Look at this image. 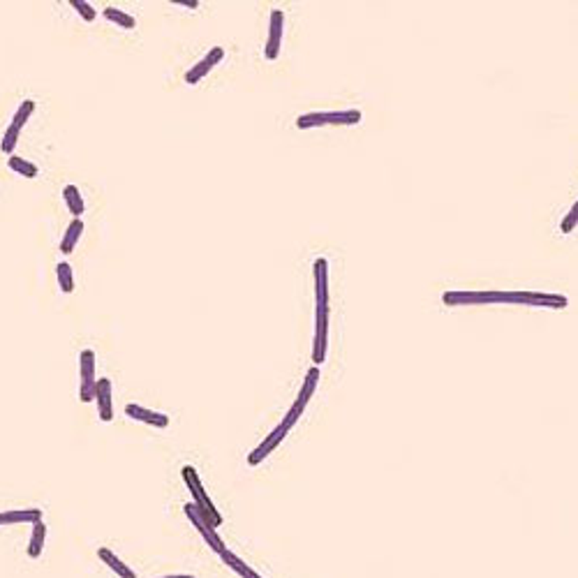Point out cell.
<instances>
[{
  "label": "cell",
  "mask_w": 578,
  "mask_h": 578,
  "mask_svg": "<svg viewBox=\"0 0 578 578\" xmlns=\"http://www.w3.org/2000/svg\"><path fill=\"white\" fill-rule=\"evenodd\" d=\"M220 560L225 562V564H227V567H230V569H234V571H236V574H238L241 578H262V576L257 574L255 569H250V567H247V564H245L243 560H241L238 555H234V553H232V551H227V548L220 553Z\"/></svg>",
  "instance_id": "18"
},
{
  "label": "cell",
  "mask_w": 578,
  "mask_h": 578,
  "mask_svg": "<svg viewBox=\"0 0 578 578\" xmlns=\"http://www.w3.org/2000/svg\"><path fill=\"white\" fill-rule=\"evenodd\" d=\"M67 5H72V10L77 12V14L84 19V21H88V23H93L95 19H98V12H95L93 5L86 3V0H69Z\"/></svg>",
  "instance_id": "25"
},
{
  "label": "cell",
  "mask_w": 578,
  "mask_h": 578,
  "mask_svg": "<svg viewBox=\"0 0 578 578\" xmlns=\"http://www.w3.org/2000/svg\"><path fill=\"white\" fill-rule=\"evenodd\" d=\"M222 58H225V49H222V47H213L211 52H208V54L204 56V58L197 63V65H194L192 69H188V72H186V84H190V86L199 84L201 79L211 74V69H213L215 65H220Z\"/></svg>",
  "instance_id": "9"
},
{
  "label": "cell",
  "mask_w": 578,
  "mask_h": 578,
  "mask_svg": "<svg viewBox=\"0 0 578 578\" xmlns=\"http://www.w3.org/2000/svg\"><path fill=\"white\" fill-rule=\"evenodd\" d=\"M95 403H98L100 419L104 423H109L113 419V400H111V382L107 377L98 379V384H95Z\"/></svg>",
  "instance_id": "13"
},
{
  "label": "cell",
  "mask_w": 578,
  "mask_h": 578,
  "mask_svg": "<svg viewBox=\"0 0 578 578\" xmlns=\"http://www.w3.org/2000/svg\"><path fill=\"white\" fill-rule=\"evenodd\" d=\"M19 135H21V130L14 128V125L10 123V128L5 130V135H3V142H0V148H3V153L14 155V148L19 146Z\"/></svg>",
  "instance_id": "24"
},
{
  "label": "cell",
  "mask_w": 578,
  "mask_h": 578,
  "mask_svg": "<svg viewBox=\"0 0 578 578\" xmlns=\"http://www.w3.org/2000/svg\"><path fill=\"white\" fill-rule=\"evenodd\" d=\"M287 433H289L287 425H282V423L278 425V428L273 430V433H271L269 437H266V440H264L262 444H259L257 449L250 451V456H247V465H250V467H257L259 463H264V460L273 454V451H276V449L285 442V437H287Z\"/></svg>",
  "instance_id": "8"
},
{
  "label": "cell",
  "mask_w": 578,
  "mask_h": 578,
  "mask_svg": "<svg viewBox=\"0 0 578 578\" xmlns=\"http://www.w3.org/2000/svg\"><path fill=\"white\" fill-rule=\"evenodd\" d=\"M63 199H65L67 211L72 213V218H81V215H84L86 204H84V197H81V192H79L77 186L67 183V186L63 188Z\"/></svg>",
  "instance_id": "17"
},
{
  "label": "cell",
  "mask_w": 578,
  "mask_h": 578,
  "mask_svg": "<svg viewBox=\"0 0 578 578\" xmlns=\"http://www.w3.org/2000/svg\"><path fill=\"white\" fill-rule=\"evenodd\" d=\"M56 280H58V287L63 294H72L74 291V269L69 262H58L56 264Z\"/></svg>",
  "instance_id": "19"
},
{
  "label": "cell",
  "mask_w": 578,
  "mask_h": 578,
  "mask_svg": "<svg viewBox=\"0 0 578 578\" xmlns=\"http://www.w3.org/2000/svg\"><path fill=\"white\" fill-rule=\"evenodd\" d=\"M42 509H16V511H0V525H16V523H40Z\"/></svg>",
  "instance_id": "14"
},
{
  "label": "cell",
  "mask_w": 578,
  "mask_h": 578,
  "mask_svg": "<svg viewBox=\"0 0 578 578\" xmlns=\"http://www.w3.org/2000/svg\"><path fill=\"white\" fill-rule=\"evenodd\" d=\"M326 349H329V308H315L313 366L320 368L326 361Z\"/></svg>",
  "instance_id": "5"
},
{
  "label": "cell",
  "mask_w": 578,
  "mask_h": 578,
  "mask_svg": "<svg viewBox=\"0 0 578 578\" xmlns=\"http://www.w3.org/2000/svg\"><path fill=\"white\" fill-rule=\"evenodd\" d=\"M444 306H472V303H523L539 308H567L564 294H544V291H444Z\"/></svg>",
  "instance_id": "1"
},
{
  "label": "cell",
  "mask_w": 578,
  "mask_h": 578,
  "mask_svg": "<svg viewBox=\"0 0 578 578\" xmlns=\"http://www.w3.org/2000/svg\"><path fill=\"white\" fill-rule=\"evenodd\" d=\"M95 352L93 349H84L81 352V386H79V398L81 403H93L95 398Z\"/></svg>",
  "instance_id": "7"
},
{
  "label": "cell",
  "mask_w": 578,
  "mask_h": 578,
  "mask_svg": "<svg viewBox=\"0 0 578 578\" xmlns=\"http://www.w3.org/2000/svg\"><path fill=\"white\" fill-rule=\"evenodd\" d=\"M81 234H84V220L81 218H72V222L67 225V232L65 236L60 241V252L63 255H72L74 252V245L79 243Z\"/></svg>",
  "instance_id": "15"
},
{
  "label": "cell",
  "mask_w": 578,
  "mask_h": 578,
  "mask_svg": "<svg viewBox=\"0 0 578 578\" xmlns=\"http://www.w3.org/2000/svg\"><path fill=\"white\" fill-rule=\"evenodd\" d=\"M315 273V308H329V262L317 257L313 264Z\"/></svg>",
  "instance_id": "11"
},
{
  "label": "cell",
  "mask_w": 578,
  "mask_h": 578,
  "mask_svg": "<svg viewBox=\"0 0 578 578\" xmlns=\"http://www.w3.org/2000/svg\"><path fill=\"white\" fill-rule=\"evenodd\" d=\"M174 5H183V8H188V10H197L199 8V3L197 0H171Z\"/></svg>",
  "instance_id": "27"
},
{
  "label": "cell",
  "mask_w": 578,
  "mask_h": 578,
  "mask_svg": "<svg viewBox=\"0 0 578 578\" xmlns=\"http://www.w3.org/2000/svg\"><path fill=\"white\" fill-rule=\"evenodd\" d=\"M98 557H100V560H102L111 571H116V574H118L120 578H137L135 571H132V569L128 567V564L120 560L116 553H111L109 548H100V551H98Z\"/></svg>",
  "instance_id": "16"
},
{
  "label": "cell",
  "mask_w": 578,
  "mask_h": 578,
  "mask_svg": "<svg viewBox=\"0 0 578 578\" xmlns=\"http://www.w3.org/2000/svg\"><path fill=\"white\" fill-rule=\"evenodd\" d=\"M181 476H183V481H186L188 491L192 493V500H194L192 504L197 507V509H199L201 516H204L213 527H220L222 525V513L215 509V504L211 502V498L206 495L204 486H201L199 474H197V469L192 465H186V467L181 469Z\"/></svg>",
  "instance_id": "2"
},
{
  "label": "cell",
  "mask_w": 578,
  "mask_h": 578,
  "mask_svg": "<svg viewBox=\"0 0 578 578\" xmlns=\"http://www.w3.org/2000/svg\"><path fill=\"white\" fill-rule=\"evenodd\" d=\"M125 414H128L130 419H135V421L153 425V428H167L169 425L167 414H162V412H153V410L144 408V405H137V403H130L128 408H125Z\"/></svg>",
  "instance_id": "12"
},
{
  "label": "cell",
  "mask_w": 578,
  "mask_h": 578,
  "mask_svg": "<svg viewBox=\"0 0 578 578\" xmlns=\"http://www.w3.org/2000/svg\"><path fill=\"white\" fill-rule=\"evenodd\" d=\"M317 384H320V368L313 366V368H310V370L306 373V382H303V386H301V391H298L296 400L291 403V408H289L287 414H285L282 425H287V428H291V425H294V423L298 421V419H301L303 410L308 408L310 398L315 396Z\"/></svg>",
  "instance_id": "4"
},
{
  "label": "cell",
  "mask_w": 578,
  "mask_h": 578,
  "mask_svg": "<svg viewBox=\"0 0 578 578\" xmlns=\"http://www.w3.org/2000/svg\"><path fill=\"white\" fill-rule=\"evenodd\" d=\"M33 111H35V100H23V102L19 104L14 118H12V125L19 130H23V125L28 123V118L33 116Z\"/></svg>",
  "instance_id": "23"
},
{
  "label": "cell",
  "mask_w": 578,
  "mask_h": 578,
  "mask_svg": "<svg viewBox=\"0 0 578 578\" xmlns=\"http://www.w3.org/2000/svg\"><path fill=\"white\" fill-rule=\"evenodd\" d=\"M104 19L107 21H111V23H116L118 28H123V30H132L137 26V21H135V16L128 14V12H123V10H116V8H107L104 12Z\"/></svg>",
  "instance_id": "22"
},
{
  "label": "cell",
  "mask_w": 578,
  "mask_h": 578,
  "mask_svg": "<svg viewBox=\"0 0 578 578\" xmlns=\"http://www.w3.org/2000/svg\"><path fill=\"white\" fill-rule=\"evenodd\" d=\"M44 537H47V525L40 520V523L33 525V535H30V544H28V555L33 557V560H37V557L42 555Z\"/></svg>",
  "instance_id": "21"
},
{
  "label": "cell",
  "mask_w": 578,
  "mask_h": 578,
  "mask_svg": "<svg viewBox=\"0 0 578 578\" xmlns=\"http://www.w3.org/2000/svg\"><path fill=\"white\" fill-rule=\"evenodd\" d=\"M359 109H345V111H313L303 113L296 118L298 130H313V128H326V125H357L361 120Z\"/></svg>",
  "instance_id": "3"
},
{
  "label": "cell",
  "mask_w": 578,
  "mask_h": 578,
  "mask_svg": "<svg viewBox=\"0 0 578 578\" xmlns=\"http://www.w3.org/2000/svg\"><path fill=\"white\" fill-rule=\"evenodd\" d=\"M576 225H578V201H574V206H571L569 213L564 215L560 230H562V234H571V232L576 230Z\"/></svg>",
  "instance_id": "26"
},
{
  "label": "cell",
  "mask_w": 578,
  "mask_h": 578,
  "mask_svg": "<svg viewBox=\"0 0 578 578\" xmlns=\"http://www.w3.org/2000/svg\"><path fill=\"white\" fill-rule=\"evenodd\" d=\"M282 28H285V12L282 10H271L269 19V40H266V58L276 60L280 54V42H282Z\"/></svg>",
  "instance_id": "10"
},
{
  "label": "cell",
  "mask_w": 578,
  "mask_h": 578,
  "mask_svg": "<svg viewBox=\"0 0 578 578\" xmlns=\"http://www.w3.org/2000/svg\"><path fill=\"white\" fill-rule=\"evenodd\" d=\"M160 578H194V576H190V574H179V576H160Z\"/></svg>",
  "instance_id": "28"
},
{
  "label": "cell",
  "mask_w": 578,
  "mask_h": 578,
  "mask_svg": "<svg viewBox=\"0 0 578 578\" xmlns=\"http://www.w3.org/2000/svg\"><path fill=\"white\" fill-rule=\"evenodd\" d=\"M8 167L14 171V174L23 176V179H37V174H40V169H37L33 162L23 160V157H19V155L8 157Z\"/></svg>",
  "instance_id": "20"
},
{
  "label": "cell",
  "mask_w": 578,
  "mask_h": 578,
  "mask_svg": "<svg viewBox=\"0 0 578 578\" xmlns=\"http://www.w3.org/2000/svg\"><path fill=\"white\" fill-rule=\"evenodd\" d=\"M183 511H186V516H188L190 523H192V525L197 527V532H199V535L204 537V542L220 555V553L225 551V544H222L220 535L215 532V527H213L211 523H208V520H206L204 516H201L199 509H197L194 504H186V507H183Z\"/></svg>",
  "instance_id": "6"
}]
</instances>
